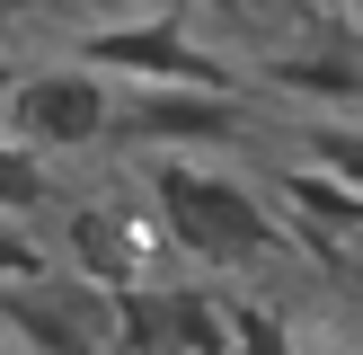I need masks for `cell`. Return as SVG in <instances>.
<instances>
[{"label": "cell", "instance_id": "obj_13", "mask_svg": "<svg viewBox=\"0 0 363 355\" xmlns=\"http://www.w3.org/2000/svg\"><path fill=\"white\" fill-rule=\"evenodd\" d=\"M0 275H45V248H35V240H18V231H9V213H0Z\"/></svg>", "mask_w": 363, "mask_h": 355}, {"label": "cell", "instance_id": "obj_15", "mask_svg": "<svg viewBox=\"0 0 363 355\" xmlns=\"http://www.w3.org/2000/svg\"><path fill=\"white\" fill-rule=\"evenodd\" d=\"M213 9H240V0H213Z\"/></svg>", "mask_w": 363, "mask_h": 355}, {"label": "cell", "instance_id": "obj_3", "mask_svg": "<svg viewBox=\"0 0 363 355\" xmlns=\"http://www.w3.org/2000/svg\"><path fill=\"white\" fill-rule=\"evenodd\" d=\"M116 133H133V142H186V151H204V142H248V133H257V116H248L230 89L142 80L133 98L116 106Z\"/></svg>", "mask_w": 363, "mask_h": 355}, {"label": "cell", "instance_id": "obj_1", "mask_svg": "<svg viewBox=\"0 0 363 355\" xmlns=\"http://www.w3.org/2000/svg\"><path fill=\"white\" fill-rule=\"evenodd\" d=\"M142 187H151V204H160V231H169L186 258L240 266V258H266V248L284 240L275 204H266L257 187H240V178L186 169V160H151V169H142Z\"/></svg>", "mask_w": 363, "mask_h": 355}, {"label": "cell", "instance_id": "obj_4", "mask_svg": "<svg viewBox=\"0 0 363 355\" xmlns=\"http://www.w3.org/2000/svg\"><path fill=\"white\" fill-rule=\"evenodd\" d=\"M80 62L116 71V80H186V89H230V71L213 62V53L195 45L186 27H169V18H133V27H98V36H80Z\"/></svg>", "mask_w": 363, "mask_h": 355}, {"label": "cell", "instance_id": "obj_6", "mask_svg": "<svg viewBox=\"0 0 363 355\" xmlns=\"http://www.w3.org/2000/svg\"><path fill=\"white\" fill-rule=\"evenodd\" d=\"M71 258H80L89 284H106V293L142 284V248L124 240V222H106V213H71Z\"/></svg>", "mask_w": 363, "mask_h": 355}, {"label": "cell", "instance_id": "obj_2", "mask_svg": "<svg viewBox=\"0 0 363 355\" xmlns=\"http://www.w3.org/2000/svg\"><path fill=\"white\" fill-rule=\"evenodd\" d=\"M9 116L35 151H89V142L116 133V89H106L98 62H62V71H35V80L9 89Z\"/></svg>", "mask_w": 363, "mask_h": 355}, {"label": "cell", "instance_id": "obj_11", "mask_svg": "<svg viewBox=\"0 0 363 355\" xmlns=\"http://www.w3.org/2000/svg\"><path fill=\"white\" fill-rule=\"evenodd\" d=\"M301 142H311V160H319L328 178H346V187H363V124H311Z\"/></svg>", "mask_w": 363, "mask_h": 355}, {"label": "cell", "instance_id": "obj_5", "mask_svg": "<svg viewBox=\"0 0 363 355\" xmlns=\"http://www.w3.org/2000/svg\"><path fill=\"white\" fill-rule=\"evenodd\" d=\"M116 320H124V355H230V311L213 293H151V284H124Z\"/></svg>", "mask_w": 363, "mask_h": 355}, {"label": "cell", "instance_id": "obj_10", "mask_svg": "<svg viewBox=\"0 0 363 355\" xmlns=\"http://www.w3.org/2000/svg\"><path fill=\"white\" fill-rule=\"evenodd\" d=\"M45 204V160L35 142H0V213H35Z\"/></svg>", "mask_w": 363, "mask_h": 355}, {"label": "cell", "instance_id": "obj_8", "mask_svg": "<svg viewBox=\"0 0 363 355\" xmlns=\"http://www.w3.org/2000/svg\"><path fill=\"white\" fill-rule=\"evenodd\" d=\"M266 80H275V89H293V98H337V106H363V62H346V53H311V62H275Z\"/></svg>", "mask_w": 363, "mask_h": 355}, {"label": "cell", "instance_id": "obj_14", "mask_svg": "<svg viewBox=\"0 0 363 355\" xmlns=\"http://www.w3.org/2000/svg\"><path fill=\"white\" fill-rule=\"evenodd\" d=\"M0 116H9V71H0Z\"/></svg>", "mask_w": 363, "mask_h": 355}, {"label": "cell", "instance_id": "obj_9", "mask_svg": "<svg viewBox=\"0 0 363 355\" xmlns=\"http://www.w3.org/2000/svg\"><path fill=\"white\" fill-rule=\"evenodd\" d=\"M0 320H9V329L27 337L35 355H98V346H89V337L71 329L62 311H53V302H35V293H9V302H0Z\"/></svg>", "mask_w": 363, "mask_h": 355}, {"label": "cell", "instance_id": "obj_12", "mask_svg": "<svg viewBox=\"0 0 363 355\" xmlns=\"http://www.w3.org/2000/svg\"><path fill=\"white\" fill-rule=\"evenodd\" d=\"M230 346L240 355H293V329H284L266 302H240V311H230Z\"/></svg>", "mask_w": 363, "mask_h": 355}, {"label": "cell", "instance_id": "obj_7", "mask_svg": "<svg viewBox=\"0 0 363 355\" xmlns=\"http://www.w3.org/2000/svg\"><path fill=\"white\" fill-rule=\"evenodd\" d=\"M275 195L301 213V222H337V231H363V187H346V178L328 169H284Z\"/></svg>", "mask_w": 363, "mask_h": 355}]
</instances>
